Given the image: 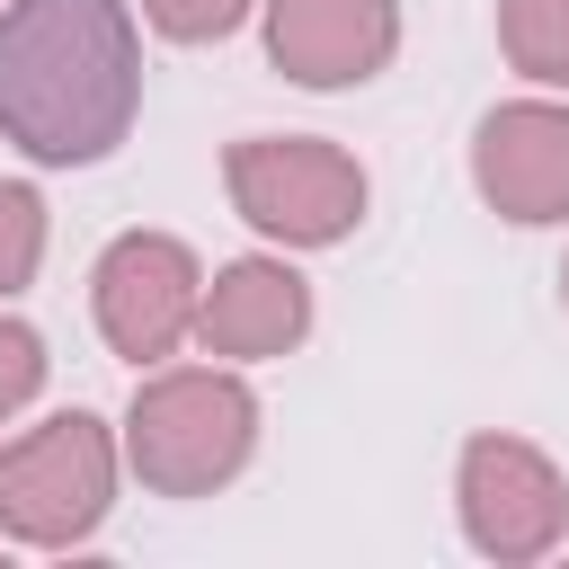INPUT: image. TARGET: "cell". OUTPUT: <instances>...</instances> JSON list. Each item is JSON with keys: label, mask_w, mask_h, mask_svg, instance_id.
I'll use <instances>...</instances> for the list:
<instances>
[{"label": "cell", "mask_w": 569, "mask_h": 569, "mask_svg": "<svg viewBox=\"0 0 569 569\" xmlns=\"http://www.w3.org/2000/svg\"><path fill=\"white\" fill-rule=\"evenodd\" d=\"M142 116L133 0H0V142L27 169H98Z\"/></svg>", "instance_id": "cell-1"}, {"label": "cell", "mask_w": 569, "mask_h": 569, "mask_svg": "<svg viewBox=\"0 0 569 569\" xmlns=\"http://www.w3.org/2000/svg\"><path fill=\"white\" fill-rule=\"evenodd\" d=\"M258 391H249V365H151L133 382V409L116 418L124 436V471L151 489V498H213L231 489L249 462H258Z\"/></svg>", "instance_id": "cell-2"}, {"label": "cell", "mask_w": 569, "mask_h": 569, "mask_svg": "<svg viewBox=\"0 0 569 569\" xmlns=\"http://www.w3.org/2000/svg\"><path fill=\"white\" fill-rule=\"evenodd\" d=\"M124 489V436L98 409H53L0 436V542L9 551H80L107 533Z\"/></svg>", "instance_id": "cell-3"}, {"label": "cell", "mask_w": 569, "mask_h": 569, "mask_svg": "<svg viewBox=\"0 0 569 569\" xmlns=\"http://www.w3.org/2000/svg\"><path fill=\"white\" fill-rule=\"evenodd\" d=\"M222 196L267 249H338L373 213V178L329 133H240L222 151Z\"/></svg>", "instance_id": "cell-4"}, {"label": "cell", "mask_w": 569, "mask_h": 569, "mask_svg": "<svg viewBox=\"0 0 569 569\" xmlns=\"http://www.w3.org/2000/svg\"><path fill=\"white\" fill-rule=\"evenodd\" d=\"M453 525H462V542L480 560L533 569V560H551L569 542V471L533 436L480 427L453 453Z\"/></svg>", "instance_id": "cell-5"}, {"label": "cell", "mask_w": 569, "mask_h": 569, "mask_svg": "<svg viewBox=\"0 0 569 569\" xmlns=\"http://www.w3.org/2000/svg\"><path fill=\"white\" fill-rule=\"evenodd\" d=\"M204 311V258L178 231H116L89 267V320L107 338V356H124L133 373L169 365L196 338Z\"/></svg>", "instance_id": "cell-6"}, {"label": "cell", "mask_w": 569, "mask_h": 569, "mask_svg": "<svg viewBox=\"0 0 569 569\" xmlns=\"http://www.w3.org/2000/svg\"><path fill=\"white\" fill-rule=\"evenodd\" d=\"M471 196L516 231L569 222V98L533 89L489 107L471 124Z\"/></svg>", "instance_id": "cell-7"}, {"label": "cell", "mask_w": 569, "mask_h": 569, "mask_svg": "<svg viewBox=\"0 0 569 569\" xmlns=\"http://www.w3.org/2000/svg\"><path fill=\"white\" fill-rule=\"evenodd\" d=\"M258 27L267 62L320 98L382 80L400 53V0H258Z\"/></svg>", "instance_id": "cell-8"}, {"label": "cell", "mask_w": 569, "mask_h": 569, "mask_svg": "<svg viewBox=\"0 0 569 569\" xmlns=\"http://www.w3.org/2000/svg\"><path fill=\"white\" fill-rule=\"evenodd\" d=\"M311 320H320V302H311V276L293 267V249H249L204 276L196 347L222 365H276L311 338Z\"/></svg>", "instance_id": "cell-9"}, {"label": "cell", "mask_w": 569, "mask_h": 569, "mask_svg": "<svg viewBox=\"0 0 569 569\" xmlns=\"http://www.w3.org/2000/svg\"><path fill=\"white\" fill-rule=\"evenodd\" d=\"M498 53L533 89H569V0H498Z\"/></svg>", "instance_id": "cell-10"}, {"label": "cell", "mask_w": 569, "mask_h": 569, "mask_svg": "<svg viewBox=\"0 0 569 569\" xmlns=\"http://www.w3.org/2000/svg\"><path fill=\"white\" fill-rule=\"evenodd\" d=\"M44 240H53V213L27 178H0V302H18L44 267Z\"/></svg>", "instance_id": "cell-11"}, {"label": "cell", "mask_w": 569, "mask_h": 569, "mask_svg": "<svg viewBox=\"0 0 569 569\" xmlns=\"http://www.w3.org/2000/svg\"><path fill=\"white\" fill-rule=\"evenodd\" d=\"M160 44H222L258 18V0H133Z\"/></svg>", "instance_id": "cell-12"}, {"label": "cell", "mask_w": 569, "mask_h": 569, "mask_svg": "<svg viewBox=\"0 0 569 569\" xmlns=\"http://www.w3.org/2000/svg\"><path fill=\"white\" fill-rule=\"evenodd\" d=\"M44 373H53V356H44V338L0 302V427L18 418V409H36V391H44Z\"/></svg>", "instance_id": "cell-13"}, {"label": "cell", "mask_w": 569, "mask_h": 569, "mask_svg": "<svg viewBox=\"0 0 569 569\" xmlns=\"http://www.w3.org/2000/svg\"><path fill=\"white\" fill-rule=\"evenodd\" d=\"M560 311H569V249H560Z\"/></svg>", "instance_id": "cell-14"}]
</instances>
